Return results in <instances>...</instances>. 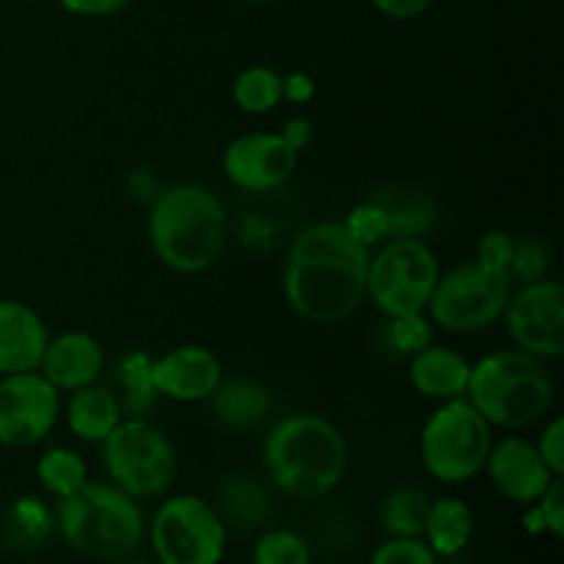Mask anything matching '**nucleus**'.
Masks as SVG:
<instances>
[{"mask_svg":"<svg viewBox=\"0 0 564 564\" xmlns=\"http://www.w3.org/2000/svg\"><path fill=\"white\" fill-rule=\"evenodd\" d=\"M367 268L369 248L345 224L325 220L306 226L286 253V303L306 323H345L367 297Z\"/></svg>","mask_w":564,"mask_h":564,"instance_id":"obj_1","label":"nucleus"},{"mask_svg":"<svg viewBox=\"0 0 564 564\" xmlns=\"http://www.w3.org/2000/svg\"><path fill=\"white\" fill-rule=\"evenodd\" d=\"M264 471L292 499H319L347 474V441L317 413H290L270 427L262 449Z\"/></svg>","mask_w":564,"mask_h":564,"instance_id":"obj_2","label":"nucleus"},{"mask_svg":"<svg viewBox=\"0 0 564 564\" xmlns=\"http://www.w3.org/2000/svg\"><path fill=\"white\" fill-rule=\"evenodd\" d=\"M229 237V215L209 187L180 182L158 193L149 209V240L174 273H204L220 259Z\"/></svg>","mask_w":564,"mask_h":564,"instance_id":"obj_3","label":"nucleus"},{"mask_svg":"<svg viewBox=\"0 0 564 564\" xmlns=\"http://www.w3.org/2000/svg\"><path fill=\"white\" fill-rule=\"evenodd\" d=\"M55 527L69 549L91 560H124L147 534L138 499L113 482H91L58 499Z\"/></svg>","mask_w":564,"mask_h":564,"instance_id":"obj_4","label":"nucleus"},{"mask_svg":"<svg viewBox=\"0 0 564 564\" xmlns=\"http://www.w3.org/2000/svg\"><path fill=\"white\" fill-rule=\"evenodd\" d=\"M466 400L490 427L521 430L549 413L554 380L543 361L523 350H501L471 364Z\"/></svg>","mask_w":564,"mask_h":564,"instance_id":"obj_5","label":"nucleus"},{"mask_svg":"<svg viewBox=\"0 0 564 564\" xmlns=\"http://www.w3.org/2000/svg\"><path fill=\"white\" fill-rule=\"evenodd\" d=\"M490 446L494 427L466 397H460L441 402L438 411L427 419L419 438V455L430 477L446 485H463L482 471Z\"/></svg>","mask_w":564,"mask_h":564,"instance_id":"obj_6","label":"nucleus"},{"mask_svg":"<svg viewBox=\"0 0 564 564\" xmlns=\"http://www.w3.org/2000/svg\"><path fill=\"white\" fill-rule=\"evenodd\" d=\"M99 446L110 482L132 499H158L174 485L180 468L174 444L143 416L121 419Z\"/></svg>","mask_w":564,"mask_h":564,"instance_id":"obj_7","label":"nucleus"},{"mask_svg":"<svg viewBox=\"0 0 564 564\" xmlns=\"http://www.w3.org/2000/svg\"><path fill=\"white\" fill-rule=\"evenodd\" d=\"M441 264L433 248L416 237L389 240L367 268V295L386 317H408L427 312Z\"/></svg>","mask_w":564,"mask_h":564,"instance_id":"obj_8","label":"nucleus"},{"mask_svg":"<svg viewBox=\"0 0 564 564\" xmlns=\"http://www.w3.org/2000/svg\"><path fill=\"white\" fill-rule=\"evenodd\" d=\"M512 279L482 262L457 264L441 273L427 303L430 323L449 334H479L499 323L510 301Z\"/></svg>","mask_w":564,"mask_h":564,"instance_id":"obj_9","label":"nucleus"},{"mask_svg":"<svg viewBox=\"0 0 564 564\" xmlns=\"http://www.w3.org/2000/svg\"><path fill=\"white\" fill-rule=\"evenodd\" d=\"M149 540L160 564H220L226 556V523L198 496H171L154 512Z\"/></svg>","mask_w":564,"mask_h":564,"instance_id":"obj_10","label":"nucleus"},{"mask_svg":"<svg viewBox=\"0 0 564 564\" xmlns=\"http://www.w3.org/2000/svg\"><path fill=\"white\" fill-rule=\"evenodd\" d=\"M61 413V391L42 372L0 378V444L9 449L36 446L53 433Z\"/></svg>","mask_w":564,"mask_h":564,"instance_id":"obj_11","label":"nucleus"},{"mask_svg":"<svg viewBox=\"0 0 564 564\" xmlns=\"http://www.w3.org/2000/svg\"><path fill=\"white\" fill-rule=\"evenodd\" d=\"M501 317L518 350L540 361L564 352V286L560 281H527L521 290L510 292Z\"/></svg>","mask_w":564,"mask_h":564,"instance_id":"obj_12","label":"nucleus"},{"mask_svg":"<svg viewBox=\"0 0 564 564\" xmlns=\"http://www.w3.org/2000/svg\"><path fill=\"white\" fill-rule=\"evenodd\" d=\"M297 152L281 132H246L224 152V174L248 193H268L284 185L297 169Z\"/></svg>","mask_w":564,"mask_h":564,"instance_id":"obj_13","label":"nucleus"},{"mask_svg":"<svg viewBox=\"0 0 564 564\" xmlns=\"http://www.w3.org/2000/svg\"><path fill=\"white\" fill-rule=\"evenodd\" d=\"M482 471H488L494 488L516 505H534L556 479V474L540 457L538 446L518 435L490 446Z\"/></svg>","mask_w":564,"mask_h":564,"instance_id":"obj_14","label":"nucleus"},{"mask_svg":"<svg viewBox=\"0 0 564 564\" xmlns=\"http://www.w3.org/2000/svg\"><path fill=\"white\" fill-rule=\"evenodd\" d=\"M158 394L176 402H204L224 380L218 356L202 345H180L152 361Z\"/></svg>","mask_w":564,"mask_h":564,"instance_id":"obj_15","label":"nucleus"},{"mask_svg":"<svg viewBox=\"0 0 564 564\" xmlns=\"http://www.w3.org/2000/svg\"><path fill=\"white\" fill-rule=\"evenodd\" d=\"M50 334L36 308L22 301L0 297V378L36 372Z\"/></svg>","mask_w":564,"mask_h":564,"instance_id":"obj_16","label":"nucleus"},{"mask_svg":"<svg viewBox=\"0 0 564 564\" xmlns=\"http://www.w3.org/2000/svg\"><path fill=\"white\" fill-rule=\"evenodd\" d=\"M39 369L58 391H75L97 383L105 369V350L86 330H66L47 341Z\"/></svg>","mask_w":564,"mask_h":564,"instance_id":"obj_17","label":"nucleus"},{"mask_svg":"<svg viewBox=\"0 0 564 564\" xmlns=\"http://www.w3.org/2000/svg\"><path fill=\"white\" fill-rule=\"evenodd\" d=\"M468 378H471V364L452 347L430 341L427 347L411 356V383L427 400H460L466 397Z\"/></svg>","mask_w":564,"mask_h":564,"instance_id":"obj_18","label":"nucleus"},{"mask_svg":"<svg viewBox=\"0 0 564 564\" xmlns=\"http://www.w3.org/2000/svg\"><path fill=\"white\" fill-rule=\"evenodd\" d=\"M207 402L215 422L229 433H248V430L259 427L270 413L268 389L248 378L220 380Z\"/></svg>","mask_w":564,"mask_h":564,"instance_id":"obj_19","label":"nucleus"},{"mask_svg":"<svg viewBox=\"0 0 564 564\" xmlns=\"http://www.w3.org/2000/svg\"><path fill=\"white\" fill-rule=\"evenodd\" d=\"M369 202L378 204L386 215V237L400 240V237H416L422 240L438 218L433 196L413 185H389L375 193Z\"/></svg>","mask_w":564,"mask_h":564,"instance_id":"obj_20","label":"nucleus"},{"mask_svg":"<svg viewBox=\"0 0 564 564\" xmlns=\"http://www.w3.org/2000/svg\"><path fill=\"white\" fill-rule=\"evenodd\" d=\"M121 419L124 413H121L119 397L108 386H80L72 391L69 402H66V424H69L72 435L88 441V444H102Z\"/></svg>","mask_w":564,"mask_h":564,"instance_id":"obj_21","label":"nucleus"},{"mask_svg":"<svg viewBox=\"0 0 564 564\" xmlns=\"http://www.w3.org/2000/svg\"><path fill=\"white\" fill-rule=\"evenodd\" d=\"M474 529H477V518L471 507L455 496H444L438 501H430L422 534L435 556H457L468 549Z\"/></svg>","mask_w":564,"mask_h":564,"instance_id":"obj_22","label":"nucleus"},{"mask_svg":"<svg viewBox=\"0 0 564 564\" xmlns=\"http://www.w3.org/2000/svg\"><path fill=\"white\" fill-rule=\"evenodd\" d=\"M215 510L224 523L253 529L270 516V494L251 477H229L220 482Z\"/></svg>","mask_w":564,"mask_h":564,"instance_id":"obj_23","label":"nucleus"},{"mask_svg":"<svg viewBox=\"0 0 564 564\" xmlns=\"http://www.w3.org/2000/svg\"><path fill=\"white\" fill-rule=\"evenodd\" d=\"M152 361L154 358H149L141 350H130L116 361V383L121 389V394L116 397H119L124 419L143 416L160 397L158 389H154Z\"/></svg>","mask_w":564,"mask_h":564,"instance_id":"obj_24","label":"nucleus"},{"mask_svg":"<svg viewBox=\"0 0 564 564\" xmlns=\"http://www.w3.org/2000/svg\"><path fill=\"white\" fill-rule=\"evenodd\" d=\"M430 496L422 488H397L380 505V527L389 538H422Z\"/></svg>","mask_w":564,"mask_h":564,"instance_id":"obj_25","label":"nucleus"},{"mask_svg":"<svg viewBox=\"0 0 564 564\" xmlns=\"http://www.w3.org/2000/svg\"><path fill=\"white\" fill-rule=\"evenodd\" d=\"M36 479L50 496L64 499L88 482L86 460L80 457V452L69 449V446H53L39 457Z\"/></svg>","mask_w":564,"mask_h":564,"instance_id":"obj_26","label":"nucleus"},{"mask_svg":"<svg viewBox=\"0 0 564 564\" xmlns=\"http://www.w3.org/2000/svg\"><path fill=\"white\" fill-rule=\"evenodd\" d=\"M281 86H284V77L275 69H270V66H248L237 75L231 97H235V105L240 110L262 116L270 113L284 99L281 97Z\"/></svg>","mask_w":564,"mask_h":564,"instance_id":"obj_27","label":"nucleus"},{"mask_svg":"<svg viewBox=\"0 0 564 564\" xmlns=\"http://www.w3.org/2000/svg\"><path fill=\"white\" fill-rule=\"evenodd\" d=\"M253 564H312V549L292 529H273L257 540Z\"/></svg>","mask_w":564,"mask_h":564,"instance_id":"obj_28","label":"nucleus"},{"mask_svg":"<svg viewBox=\"0 0 564 564\" xmlns=\"http://www.w3.org/2000/svg\"><path fill=\"white\" fill-rule=\"evenodd\" d=\"M386 341L394 352L413 356L433 341V323L427 312L408 314V317H386Z\"/></svg>","mask_w":564,"mask_h":564,"instance_id":"obj_29","label":"nucleus"},{"mask_svg":"<svg viewBox=\"0 0 564 564\" xmlns=\"http://www.w3.org/2000/svg\"><path fill=\"white\" fill-rule=\"evenodd\" d=\"M53 523L55 518L50 516V510L39 499H20L11 507L9 527L17 538H25L31 540V543H42L50 534V529H53Z\"/></svg>","mask_w":564,"mask_h":564,"instance_id":"obj_30","label":"nucleus"},{"mask_svg":"<svg viewBox=\"0 0 564 564\" xmlns=\"http://www.w3.org/2000/svg\"><path fill=\"white\" fill-rule=\"evenodd\" d=\"M369 564H438V556L422 538H389Z\"/></svg>","mask_w":564,"mask_h":564,"instance_id":"obj_31","label":"nucleus"},{"mask_svg":"<svg viewBox=\"0 0 564 564\" xmlns=\"http://www.w3.org/2000/svg\"><path fill=\"white\" fill-rule=\"evenodd\" d=\"M345 229L356 237L361 246H375V242L386 240V215L383 209L378 207L375 202H364L347 215Z\"/></svg>","mask_w":564,"mask_h":564,"instance_id":"obj_32","label":"nucleus"},{"mask_svg":"<svg viewBox=\"0 0 564 564\" xmlns=\"http://www.w3.org/2000/svg\"><path fill=\"white\" fill-rule=\"evenodd\" d=\"M551 259L545 246L534 240H521L516 242V253H512L510 262V279L521 281H540L545 279V270H549Z\"/></svg>","mask_w":564,"mask_h":564,"instance_id":"obj_33","label":"nucleus"},{"mask_svg":"<svg viewBox=\"0 0 564 564\" xmlns=\"http://www.w3.org/2000/svg\"><path fill=\"white\" fill-rule=\"evenodd\" d=\"M516 237L507 235L501 229L485 231L482 240L477 246V262H482L485 268L501 270V273L510 275V262L512 253H516Z\"/></svg>","mask_w":564,"mask_h":564,"instance_id":"obj_34","label":"nucleus"},{"mask_svg":"<svg viewBox=\"0 0 564 564\" xmlns=\"http://www.w3.org/2000/svg\"><path fill=\"white\" fill-rule=\"evenodd\" d=\"M534 518L540 521V527L545 529V532L554 534L556 540L564 538V482L562 477H556L554 482L549 485V490H545L543 496H540L538 501H534Z\"/></svg>","mask_w":564,"mask_h":564,"instance_id":"obj_35","label":"nucleus"},{"mask_svg":"<svg viewBox=\"0 0 564 564\" xmlns=\"http://www.w3.org/2000/svg\"><path fill=\"white\" fill-rule=\"evenodd\" d=\"M534 446H538L545 466H549L556 477H562L564 474V419L562 416L551 419V422L543 427V435H540V441Z\"/></svg>","mask_w":564,"mask_h":564,"instance_id":"obj_36","label":"nucleus"},{"mask_svg":"<svg viewBox=\"0 0 564 564\" xmlns=\"http://www.w3.org/2000/svg\"><path fill=\"white\" fill-rule=\"evenodd\" d=\"M58 3L77 17H113L130 9L132 0H58Z\"/></svg>","mask_w":564,"mask_h":564,"instance_id":"obj_37","label":"nucleus"},{"mask_svg":"<svg viewBox=\"0 0 564 564\" xmlns=\"http://www.w3.org/2000/svg\"><path fill=\"white\" fill-rule=\"evenodd\" d=\"M389 20H416L433 6V0H369Z\"/></svg>","mask_w":564,"mask_h":564,"instance_id":"obj_38","label":"nucleus"},{"mask_svg":"<svg viewBox=\"0 0 564 564\" xmlns=\"http://www.w3.org/2000/svg\"><path fill=\"white\" fill-rule=\"evenodd\" d=\"M314 91H317V86H314L306 72H295V75L284 77V86H281V97L295 105H306L314 97Z\"/></svg>","mask_w":564,"mask_h":564,"instance_id":"obj_39","label":"nucleus"},{"mask_svg":"<svg viewBox=\"0 0 564 564\" xmlns=\"http://www.w3.org/2000/svg\"><path fill=\"white\" fill-rule=\"evenodd\" d=\"M281 135H284L286 141L301 152V149L308 143V138H312V124H308L306 119H290L284 124V130H281Z\"/></svg>","mask_w":564,"mask_h":564,"instance_id":"obj_40","label":"nucleus"},{"mask_svg":"<svg viewBox=\"0 0 564 564\" xmlns=\"http://www.w3.org/2000/svg\"><path fill=\"white\" fill-rule=\"evenodd\" d=\"M246 3H273V0H246Z\"/></svg>","mask_w":564,"mask_h":564,"instance_id":"obj_41","label":"nucleus"},{"mask_svg":"<svg viewBox=\"0 0 564 564\" xmlns=\"http://www.w3.org/2000/svg\"><path fill=\"white\" fill-rule=\"evenodd\" d=\"M124 564H143V562H124Z\"/></svg>","mask_w":564,"mask_h":564,"instance_id":"obj_42","label":"nucleus"}]
</instances>
